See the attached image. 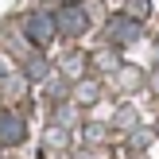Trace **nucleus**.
<instances>
[{
    "label": "nucleus",
    "instance_id": "f8f14e48",
    "mask_svg": "<svg viewBox=\"0 0 159 159\" xmlns=\"http://www.w3.org/2000/svg\"><path fill=\"white\" fill-rule=\"evenodd\" d=\"M148 89H152V93H159V66L148 74Z\"/></svg>",
    "mask_w": 159,
    "mask_h": 159
},
{
    "label": "nucleus",
    "instance_id": "6e6552de",
    "mask_svg": "<svg viewBox=\"0 0 159 159\" xmlns=\"http://www.w3.org/2000/svg\"><path fill=\"white\" fill-rule=\"evenodd\" d=\"M54 120H58L62 128H70V124L78 120V113H74V105H58V113H54Z\"/></svg>",
    "mask_w": 159,
    "mask_h": 159
},
{
    "label": "nucleus",
    "instance_id": "1a4fd4ad",
    "mask_svg": "<svg viewBox=\"0 0 159 159\" xmlns=\"http://www.w3.org/2000/svg\"><path fill=\"white\" fill-rule=\"evenodd\" d=\"M116 124L120 128H136V109H120L116 113Z\"/></svg>",
    "mask_w": 159,
    "mask_h": 159
},
{
    "label": "nucleus",
    "instance_id": "9b49d317",
    "mask_svg": "<svg viewBox=\"0 0 159 159\" xmlns=\"http://www.w3.org/2000/svg\"><path fill=\"white\" fill-rule=\"evenodd\" d=\"M128 12L136 16V20H140V16H148V0H132V8H128Z\"/></svg>",
    "mask_w": 159,
    "mask_h": 159
},
{
    "label": "nucleus",
    "instance_id": "423d86ee",
    "mask_svg": "<svg viewBox=\"0 0 159 159\" xmlns=\"http://www.w3.org/2000/svg\"><path fill=\"white\" fill-rule=\"evenodd\" d=\"M140 85H144V74H140L136 66H120V89H128V93H136Z\"/></svg>",
    "mask_w": 159,
    "mask_h": 159
},
{
    "label": "nucleus",
    "instance_id": "0eeeda50",
    "mask_svg": "<svg viewBox=\"0 0 159 159\" xmlns=\"http://www.w3.org/2000/svg\"><path fill=\"white\" fill-rule=\"evenodd\" d=\"M97 97H101L97 82H78V101H85V105H93Z\"/></svg>",
    "mask_w": 159,
    "mask_h": 159
},
{
    "label": "nucleus",
    "instance_id": "ddd939ff",
    "mask_svg": "<svg viewBox=\"0 0 159 159\" xmlns=\"http://www.w3.org/2000/svg\"><path fill=\"white\" fill-rule=\"evenodd\" d=\"M85 136H89V140H101V136H105V128H101V124H89V128H85Z\"/></svg>",
    "mask_w": 159,
    "mask_h": 159
},
{
    "label": "nucleus",
    "instance_id": "f257e3e1",
    "mask_svg": "<svg viewBox=\"0 0 159 159\" xmlns=\"http://www.w3.org/2000/svg\"><path fill=\"white\" fill-rule=\"evenodd\" d=\"M140 35H144V23L132 12H116L113 20L105 23V39L113 47H132V43H140Z\"/></svg>",
    "mask_w": 159,
    "mask_h": 159
},
{
    "label": "nucleus",
    "instance_id": "f03ea898",
    "mask_svg": "<svg viewBox=\"0 0 159 159\" xmlns=\"http://www.w3.org/2000/svg\"><path fill=\"white\" fill-rule=\"evenodd\" d=\"M23 35H27L31 47H51L54 35H58V23H54L51 12H31L27 20H23Z\"/></svg>",
    "mask_w": 159,
    "mask_h": 159
},
{
    "label": "nucleus",
    "instance_id": "39448f33",
    "mask_svg": "<svg viewBox=\"0 0 159 159\" xmlns=\"http://www.w3.org/2000/svg\"><path fill=\"white\" fill-rule=\"evenodd\" d=\"M23 74H27L31 82H43V78L51 74V66H47V58H43V54H35V58H27V62H23Z\"/></svg>",
    "mask_w": 159,
    "mask_h": 159
},
{
    "label": "nucleus",
    "instance_id": "2eb2a0df",
    "mask_svg": "<svg viewBox=\"0 0 159 159\" xmlns=\"http://www.w3.org/2000/svg\"><path fill=\"white\" fill-rule=\"evenodd\" d=\"M155 132H159V124H155Z\"/></svg>",
    "mask_w": 159,
    "mask_h": 159
},
{
    "label": "nucleus",
    "instance_id": "20e7f679",
    "mask_svg": "<svg viewBox=\"0 0 159 159\" xmlns=\"http://www.w3.org/2000/svg\"><path fill=\"white\" fill-rule=\"evenodd\" d=\"M27 140V120L12 109H0V148H20Z\"/></svg>",
    "mask_w": 159,
    "mask_h": 159
},
{
    "label": "nucleus",
    "instance_id": "7ed1b4c3",
    "mask_svg": "<svg viewBox=\"0 0 159 159\" xmlns=\"http://www.w3.org/2000/svg\"><path fill=\"white\" fill-rule=\"evenodd\" d=\"M54 23H58V35L66 39H78L85 27H89V16H85V4H78V0H70V4H62L58 12H54Z\"/></svg>",
    "mask_w": 159,
    "mask_h": 159
},
{
    "label": "nucleus",
    "instance_id": "4468645a",
    "mask_svg": "<svg viewBox=\"0 0 159 159\" xmlns=\"http://www.w3.org/2000/svg\"><path fill=\"white\" fill-rule=\"evenodd\" d=\"M4 74H8V66H4V62H0V78H4Z\"/></svg>",
    "mask_w": 159,
    "mask_h": 159
},
{
    "label": "nucleus",
    "instance_id": "9d476101",
    "mask_svg": "<svg viewBox=\"0 0 159 159\" xmlns=\"http://www.w3.org/2000/svg\"><path fill=\"white\" fill-rule=\"evenodd\" d=\"M47 144H51V148H62V144H66V128H62V124L51 128V132H47Z\"/></svg>",
    "mask_w": 159,
    "mask_h": 159
}]
</instances>
